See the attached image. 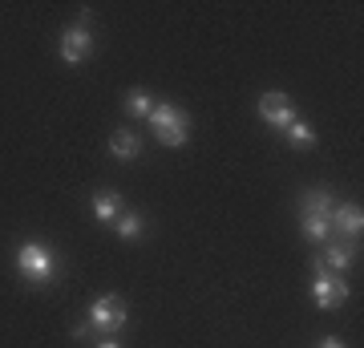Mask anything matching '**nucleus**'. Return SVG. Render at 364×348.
<instances>
[{"label":"nucleus","instance_id":"nucleus-8","mask_svg":"<svg viewBox=\"0 0 364 348\" xmlns=\"http://www.w3.org/2000/svg\"><path fill=\"white\" fill-rule=\"evenodd\" d=\"M299 231H304L308 243H324L328 235H332V211H304Z\"/></svg>","mask_w":364,"mask_h":348},{"label":"nucleus","instance_id":"nucleus-7","mask_svg":"<svg viewBox=\"0 0 364 348\" xmlns=\"http://www.w3.org/2000/svg\"><path fill=\"white\" fill-rule=\"evenodd\" d=\"M332 231L348 235V239H360V231H364L360 203H336V206H332Z\"/></svg>","mask_w":364,"mask_h":348},{"label":"nucleus","instance_id":"nucleus-17","mask_svg":"<svg viewBox=\"0 0 364 348\" xmlns=\"http://www.w3.org/2000/svg\"><path fill=\"white\" fill-rule=\"evenodd\" d=\"M93 348H122V344H117L114 336H109V340H97V344H93Z\"/></svg>","mask_w":364,"mask_h":348},{"label":"nucleus","instance_id":"nucleus-9","mask_svg":"<svg viewBox=\"0 0 364 348\" xmlns=\"http://www.w3.org/2000/svg\"><path fill=\"white\" fill-rule=\"evenodd\" d=\"M90 211H93V219H97V223H105V227H114V223H117V215H122V199H117L114 191L93 194Z\"/></svg>","mask_w":364,"mask_h":348},{"label":"nucleus","instance_id":"nucleus-14","mask_svg":"<svg viewBox=\"0 0 364 348\" xmlns=\"http://www.w3.org/2000/svg\"><path fill=\"white\" fill-rule=\"evenodd\" d=\"M150 110H154V97H150L146 90H134L130 97H126V114H130V117H142V122H146Z\"/></svg>","mask_w":364,"mask_h":348},{"label":"nucleus","instance_id":"nucleus-1","mask_svg":"<svg viewBox=\"0 0 364 348\" xmlns=\"http://www.w3.org/2000/svg\"><path fill=\"white\" fill-rule=\"evenodd\" d=\"M146 122H150V130L162 146H186V138H191V114L170 102H154Z\"/></svg>","mask_w":364,"mask_h":348},{"label":"nucleus","instance_id":"nucleus-10","mask_svg":"<svg viewBox=\"0 0 364 348\" xmlns=\"http://www.w3.org/2000/svg\"><path fill=\"white\" fill-rule=\"evenodd\" d=\"M109 150H114V158H122V162H134V158L142 154V138H138L134 130H117L114 138H109Z\"/></svg>","mask_w":364,"mask_h":348},{"label":"nucleus","instance_id":"nucleus-11","mask_svg":"<svg viewBox=\"0 0 364 348\" xmlns=\"http://www.w3.org/2000/svg\"><path fill=\"white\" fill-rule=\"evenodd\" d=\"M320 263H328V268L340 275V271H348L352 263H356V251H352L348 243H336V247H328V251H324V259H320Z\"/></svg>","mask_w":364,"mask_h":348},{"label":"nucleus","instance_id":"nucleus-16","mask_svg":"<svg viewBox=\"0 0 364 348\" xmlns=\"http://www.w3.org/2000/svg\"><path fill=\"white\" fill-rule=\"evenodd\" d=\"M316 348H344V340H340V336H324Z\"/></svg>","mask_w":364,"mask_h":348},{"label":"nucleus","instance_id":"nucleus-4","mask_svg":"<svg viewBox=\"0 0 364 348\" xmlns=\"http://www.w3.org/2000/svg\"><path fill=\"white\" fill-rule=\"evenodd\" d=\"M312 300L320 304V308H340L344 300H348V284H344V275H336V271H328L320 259H316V280H312Z\"/></svg>","mask_w":364,"mask_h":348},{"label":"nucleus","instance_id":"nucleus-12","mask_svg":"<svg viewBox=\"0 0 364 348\" xmlns=\"http://www.w3.org/2000/svg\"><path fill=\"white\" fill-rule=\"evenodd\" d=\"M284 134H287V142L296 146V150H312V146H316V130L308 126V122H299V117L284 130Z\"/></svg>","mask_w":364,"mask_h":348},{"label":"nucleus","instance_id":"nucleus-13","mask_svg":"<svg viewBox=\"0 0 364 348\" xmlns=\"http://www.w3.org/2000/svg\"><path fill=\"white\" fill-rule=\"evenodd\" d=\"M142 215H134V211H122V215H117V223H114V231L122 235V239H138V235H142Z\"/></svg>","mask_w":364,"mask_h":348},{"label":"nucleus","instance_id":"nucleus-3","mask_svg":"<svg viewBox=\"0 0 364 348\" xmlns=\"http://www.w3.org/2000/svg\"><path fill=\"white\" fill-rule=\"evenodd\" d=\"M90 324L97 328V332H122L126 324H130V308H126V300L122 296H102V300H93V308H90Z\"/></svg>","mask_w":364,"mask_h":348},{"label":"nucleus","instance_id":"nucleus-5","mask_svg":"<svg viewBox=\"0 0 364 348\" xmlns=\"http://www.w3.org/2000/svg\"><path fill=\"white\" fill-rule=\"evenodd\" d=\"M85 16L90 13H81V25L61 33V61L65 65H81L93 53V33H90V25H85Z\"/></svg>","mask_w":364,"mask_h":348},{"label":"nucleus","instance_id":"nucleus-2","mask_svg":"<svg viewBox=\"0 0 364 348\" xmlns=\"http://www.w3.org/2000/svg\"><path fill=\"white\" fill-rule=\"evenodd\" d=\"M16 271L25 275L28 284H49L53 271H57V259L45 243H21L16 251Z\"/></svg>","mask_w":364,"mask_h":348},{"label":"nucleus","instance_id":"nucleus-6","mask_svg":"<svg viewBox=\"0 0 364 348\" xmlns=\"http://www.w3.org/2000/svg\"><path fill=\"white\" fill-rule=\"evenodd\" d=\"M259 117L272 130H287L299 114H296V105H291V97H287V93L272 90V93H263V97H259Z\"/></svg>","mask_w":364,"mask_h":348},{"label":"nucleus","instance_id":"nucleus-15","mask_svg":"<svg viewBox=\"0 0 364 348\" xmlns=\"http://www.w3.org/2000/svg\"><path fill=\"white\" fill-rule=\"evenodd\" d=\"M332 206L336 203H332V194L328 191H308L304 194V211H332Z\"/></svg>","mask_w":364,"mask_h":348}]
</instances>
